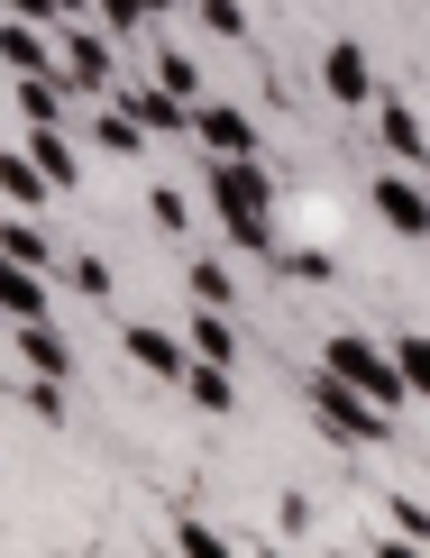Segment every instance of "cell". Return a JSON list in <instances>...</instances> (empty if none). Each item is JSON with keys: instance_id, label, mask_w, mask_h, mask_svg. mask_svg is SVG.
Instances as JSON below:
<instances>
[{"instance_id": "9c48e42d", "label": "cell", "mask_w": 430, "mask_h": 558, "mask_svg": "<svg viewBox=\"0 0 430 558\" xmlns=\"http://www.w3.org/2000/svg\"><path fill=\"white\" fill-rule=\"evenodd\" d=\"M28 156H37V174L56 183V202L83 193V147H74V129H64V120H46V129L28 137Z\"/></svg>"}, {"instance_id": "8d00e7d4", "label": "cell", "mask_w": 430, "mask_h": 558, "mask_svg": "<svg viewBox=\"0 0 430 558\" xmlns=\"http://www.w3.org/2000/svg\"><path fill=\"white\" fill-rule=\"evenodd\" d=\"M156 558H175V549H156Z\"/></svg>"}, {"instance_id": "83f0119b", "label": "cell", "mask_w": 430, "mask_h": 558, "mask_svg": "<svg viewBox=\"0 0 430 558\" xmlns=\"http://www.w3.org/2000/svg\"><path fill=\"white\" fill-rule=\"evenodd\" d=\"M19 403H28L37 422H46V430L64 422V385H56V376H28V385H19Z\"/></svg>"}, {"instance_id": "d6a6232c", "label": "cell", "mask_w": 430, "mask_h": 558, "mask_svg": "<svg viewBox=\"0 0 430 558\" xmlns=\"http://www.w3.org/2000/svg\"><path fill=\"white\" fill-rule=\"evenodd\" d=\"M367 558H430V549H421V541H403V531H394V541H375Z\"/></svg>"}, {"instance_id": "cb8c5ba5", "label": "cell", "mask_w": 430, "mask_h": 558, "mask_svg": "<svg viewBox=\"0 0 430 558\" xmlns=\"http://www.w3.org/2000/svg\"><path fill=\"white\" fill-rule=\"evenodd\" d=\"M156 83L175 92V101H202V64L183 56V46H165V56H156Z\"/></svg>"}, {"instance_id": "5b68a950", "label": "cell", "mask_w": 430, "mask_h": 558, "mask_svg": "<svg viewBox=\"0 0 430 558\" xmlns=\"http://www.w3.org/2000/svg\"><path fill=\"white\" fill-rule=\"evenodd\" d=\"M367 202H375V220H385L403 247H421V239H430V202H421V174H413V166L375 174V183H367Z\"/></svg>"}, {"instance_id": "3957f363", "label": "cell", "mask_w": 430, "mask_h": 558, "mask_svg": "<svg viewBox=\"0 0 430 558\" xmlns=\"http://www.w3.org/2000/svg\"><path fill=\"white\" fill-rule=\"evenodd\" d=\"M302 403H312V422L339 439V449H375V439H394V412H375L357 385H339L330 366H312V385H302Z\"/></svg>"}, {"instance_id": "1f68e13d", "label": "cell", "mask_w": 430, "mask_h": 558, "mask_svg": "<svg viewBox=\"0 0 430 558\" xmlns=\"http://www.w3.org/2000/svg\"><path fill=\"white\" fill-rule=\"evenodd\" d=\"M0 10H10V19H37V28H64V19H56V0H0Z\"/></svg>"}, {"instance_id": "277c9868", "label": "cell", "mask_w": 430, "mask_h": 558, "mask_svg": "<svg viewBox=\"0 0 430 558\" xmlns=\"http://www.w3.org/2000/svg\"><path fill=\"white\" fill-rule=\"evenodd\" d=\"M110 74H119V37L83 28V19H64V37H56V83L74 92V101H101Z\"/></svg>"}, {"instance_id": "7402d4cb", "label": "cell", "mask_w": 430, "mask_h": 558, "mask_svg": "<svg viewBox=\"0 0 430 558\" xmlns=\"http://www.w3.org/2000/svg\"><path fill=\"white\" fill-rule=\"evenodd\" d=\"M175 558H238V541L202 513H175Z\"/></svg>"}, {"instance_id": "603a6c76", "label": "cell", "mask_w": 430, "mask_h": 558, "mask_svg": "<svg viewBox=\"0 0 430 558\" xmlns=\"http://www.w3.org/2000/svg\"><path fill=\"white\" fill-rule=\"evenodd\" d=\"M56 275H64V284H74L83 302H110V293H119V275H110V257H74V266H56Z\"/></svg>"}, {"instance_id": "30bf717a", "label": "cell", "mask_w": 430, "mask_h": 558, "mask_svg": "<svg viewBox=\"0 0 430 558\" xmlns=\"http://www.w3.org/2000/svg\"><path fill=\"white\" fill-rule=\"evenodd\" d=\"M10 330H19V357H28V376L74 385V339H64L56 320H10Z\"/></svg>"}, {"instance_id": "d4e9b609", "label": "cell", "mask_w": 430, "mask_h": 558, "mask_svg": "<svg viewBox=\"0 0 430 558\" xmlns=\"http://www.w3.org/2000/svg\"><path fill=\"white\" fill-rule=\"evenodd\" d=\"M193 19H202V28L220 37V46H238V37H248V0H193Z\"/></svg>"}, {"instance_id": "44dd1931", "label": "cell", "mask_w": 430, "mask_h": 558, "mask_svg": "<svg viewBox=\"0 0 430 558\" xmlns=\"http://www.w3.org/2000/svg\"><path fill=\"white\" fill-rule=\"evenodd\" d=\"M385 357H394L403 393H413V403H421V393H430V339H421V330H394V339H385Z\"/></svg>"}, {"instance_id": "4316f807", "label": "cell", "mask_w": 430, "mask_h": 558, "mask_svg": "<svg viewBox=\"0 0 430 558\" xmlns=\"http://www.w3.org/2000/svg\"><path fill=\"white\" fill-rule=\"evenodd\" d=\"M193 302H211V312H229V302H238V275H229L220 257H202V266H193Z\"/></svg>"}, {"instance_id": "5bb4252c", "label": "cell", "mask_w": 430, "mask_h": 558, "mask_svg": "<svg viewBox=\"0 0 430 558\" xmlns=\"http://www.w3.org/2000/svg\"><path fill=\"white\" fill-rule=\"evenodd\" d=\"M110 101L129 110V120L147 129V137H165V129H183V110H193V101H175V92H165V83H129V92H110Z\"/></svg>"}, {"instance_id": "e575fe53", "label": "cell", "mask_w": 430, "mask_h": 558, "mask_svg": "<svg viewBox=\"0 0 430 558\" xmlns=\"http://www.w3.org/2000/svg\"><path fill=\"white\" fill-rule=\"evenodd\" d=\"M165 10H183V0H147V19H165Z\"/></svg>"}, {"instance_id": "d6986e66", "label": "cell", "mask_w": 430, "mask_h": 558, "mask_svg": "<svg viewBox=\"0 0 430 558\" xmlns=\"http://www.w3.org/2000/svg\"><path fill=\"white\" fill-rule=\"evenodd\" d=\"M183 348L211 366H238V330H229V312H211V302H193V330H183Z\"/></svg>"}, {"instance_id": "8fae6325", "label": "cell", "mask_w": 430, "mask_h": 558, "mask_svg": "<svg viewBox=\"0 0 430 558\" xmlns=\"http://www.w3.org/2000/svg\"><path fill=\"white\" fill-rule=\"evenodd\" d=\"M0 64H10V74H56V37H46L37 19L0 10Z\"/></svg>"}, {"instance_id": "7c38bea8", "label": "cell", "mask_w": 430, "mask_h": 558, "mask_svg": "<svg viewBox=\"0 0 430 558\" xmlns=\"http://www.w3.org/2000/svg\"><path fill=\"white\" fill-rule=\"evenodd\" d=\"M0 202H10V211H46V202H56V183L37 174L28 147H0Z\"/></svg>"}, {"instance_id": "6da1fadb", "label": "cell", "mask_w": 430, "mask_h": 558, "mask_svg": "<svg viewBox=\"0 0 430 558\" xmlns=\"http://www.w3.org/2000/svg\"><path fill=\"white\" fill-rule=\"evenodd\" d=\"M211 211H220V239L266 257L275 247V174L256 156H211Z\"/></svg>"}, {"instance_id": "f1b7e54d", "label": "cell", "mask_w": 430, "mask_h": 558, "mask_svg": "<svg viewBox=\"0 0 430 558\" xmlns=\"http://www.w3.org/2000/svg\"><path fill=\"white\" fill-rule=\"evenodd\" d=\"M147 211H156V229H193V202H183L175 183H156V193H147Z\"/></svg>"}, {"instance_id": "8992f818", "label": "cell", "mask_w": 430, "mask_h": 558, "mask_svg": "<svg viewBox=\"0 0 430 558\" xmlns=\"http://www.w3.org/2000/svg\"><path fill=\"white\" fill-rule=\"evenodd\" d=\"M321 92L339 110H367L375 101V64H367V46H357V37H330L321 46Z\"/></svg>"}, {"instance_id": "4fadbf2b", "label": "cell", "mask_w": 430, "mask_h": 558, "mask_svg": "<svg viewBox=\"0 0 430 558\" xmlns=\"http://www.w3.org/2000/svg\"><path fill=\"white\" fill-rule=\"evenodd\" d=\"M175 393H183L193 412H238V376H229V366H211V357H183Z\"/></svg>"}, {"instance_id": "d590c367", "label": "cell", "mask_w": 430, "mask_h": 558, "mask_svg": "<svg viewBox=\"0 0 430 558\" xmlns=\"http://www.w3.org/2000/svg\"><path fill=\"white\" fill-rule=\"evenodd\" d=\"M330 558H348V549H330Z\"/></svg>"}, {"instance_id": "836d02e7", "label": "cell", "mask_w": 430, "mask_h": 558, "mask_svg": "<svg viewBox=\"0 0 430 558\" xmlns=\"http://www.w3.org/2000/svg\"><path fill=\"white\" fill-rule=\"evenodd\" d=\"M238 558H294V549H275V541H256V549H238Z\"/></svg>"}, {"instance_id": "ffe728a7", "label": "cell", "mask_w": 430, "mask_h": 558, "mask_svg": "<svg viewBox=\"0 0 430 558\" xmlns=\"http://www.w3.org/2000/svg\"><path fill=\"white\" fill-rule=\"evenodd\" d=\"M64 110H74V92H64L56 74H19V120H28V129L64 120Z\"/></svg>"}, {"instance_id": "2e32d148", "label": "cell", "mask_w": 430, "mask_h": 558, "mask_svg": "<svg viewBox=\"0 0 430 558\" xmlns=\"http://www.w3.org/2000/svg\"><path fill=\"white\" fill-rule=\"evenodd\" d=\"M0 320H46V275L0 257Z\"/></svg>"}, {"instance_id": "52a82bcc", "label": "cell", "mask_w": 430, "mask_h": 558, "mask_svg": "<svg viewBox=\"0 0 430 558\" xmlns=\"http://www.w3.org/2000/svg\"><path fill=\"white\" fill-rule=\"evenodd\" d=\"M183 129L202 137V156H256V120L238 101H193V110H183Z\"/></svg>"}, {"instance_id": "484cf974", "label": "cell", "mask_w": 430, "mask_h": 558, "mask_svg": "<svg viewBox=\"0 0 430 558\" xmlns=\"http://www.w3.org/2000/svg\"><path fill=\"white\" fill-rule=\"evenodd\" d=\"M92 19H101V37H119V46H129L138 28H147V0H92Z\"/></svg>"}, {"instance_id": "4dcf8cb0", "label": "cell", "mask_w": 430, "mask_h": 558, "mask_svg": "<svg viewBox=\"0 0 430 558\" xmlns=\"http://www.w3.org/2000/svg\"><path fill=\"white\" fill-rule=\"evenodd\" d=\"M394 531H403V541H421V531H430V513H421V495H394Z\"/></svg>"}, {"instance_id": "ac0fdd59", "label": "cell", "mask_w": 430, "mask_h": 558, "mask_svg": "<svg viewBox=\"0 0 430 558\" xmlns=\"http://www.w3.org/2000/svg\"><path fill=\"white\" fill-rule=\"evenodd\" d=\"M92 147H101V156H147V129L101 92V101H92Z\"/></svg>"}, {"instance_id": "7a4b0ae2", "label": "cell", "mask_w": 430, "mask_h": 558, "mask_svg": "<svg viewBox=\"0 0 430 558\" xmlns=\"http://www.w3.org/2000/svg\"><path fill=\"white\" fill-rule=\"evenodd\" d=\"M321 366H330L339 385H357L375 412H413V393H403L394 357H385V339H367V330H330V339H321Z\"/></svg>"}, {"instance_id": "e0dca14e", "label": "cell", "mask_w": 430, "mask_h": 558, "mask_svg": "<svg viewBox=\"0 0 430 558\" xmlns=\"http://www.w3.org/2000/svg\"><path fill=\"white\" fill-rule=\"evenodd\" d=\"M0 257H19V266H37V275H56V247H46L37 211H0Z\"/></svg>"}, {"instance_id": "ba28073f", "label": "cell", "mask_w": 430, "mask_h": 558, "mask_svg": "<svg viewBox=\"0 0 430 558\" xmlns=\"http://www.w3.org/2000/svg\"><path fill=\"white\" fill-rule=\"evenodd\" d=\"M119 348H129V366H138V376H156V385H175L183 357H193V348H183L175 330H156V320H129V330H119Z\"/></svg>"}, {"instance_id": "9a60e30c", "label": "cell", "mask_w": 430, "mask_h": 558, "mask_svg": "<svg viewBox=\"0 0 430 558\" xmlns=\"http://www.w3.org/2000/svg\"><path fill=\"white\" fill-rule=\"evenodd\" d=\"M375 137H385V156H394V166H421V147H430L413 101H375Z\"/></svg>"}, {"instance_id": "f546056e", "label": "cell", "mask_w": 430, "mask_h": 558, "mask_svg": "<svg viewBox=\"0 0 430 558\" xmlns=\"http://www.w3.org/2000/svg\"><path fill=\"white\" fill-rule=\"evenodd\" d=\"M284 275H302V284H330L339 266H330V247H294V257H284Z\"/></svg>"}]
</instances>
